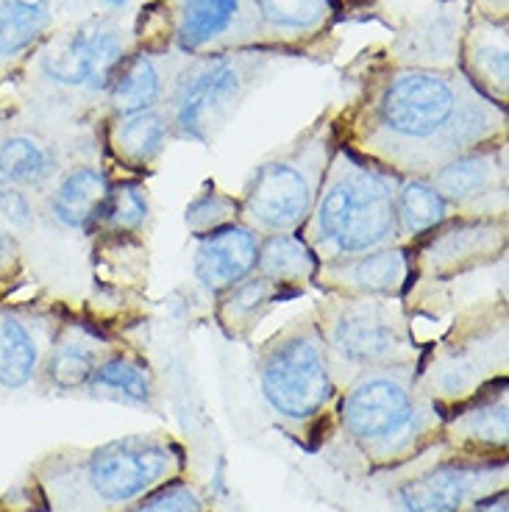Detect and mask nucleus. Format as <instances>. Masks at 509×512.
I'll return each mask as SVG.
<instances>
[{"label": "nucleus", "mask_w": 509, "mask_h": 512, "mask_svg": "<svg viewBox=\"0 0 509 512\" xmlns=\"http://www.w3.org/2000/svg\"><path fill=\"white\" fill-rule=\"evenodd\" d=\"M259 76V64L248 56L212 53L184 67L162 101L170 134L179 140L212 142L229 126L242 98Z\"/></svg>", "instance_id": "nucleus-8"}, {"label": "nucleus", "mask_w": 509, "mask_h": 512, "mask_svg": "<svg viewBox=\"0 0 509 512\" xmlns=\"http://www.w3.org/2000/svg\"><path fill=\"white\" fill-rule=\"evenodd\" d=\"M120 512H206V499L198 487L176 479Z\"/></svg>", "instance_id": "nucleus-33"}, {"label": "nucleus", "mask_w": 509, "mask_h": 512, "mask_svg": "<svg viewBox=\"0 0 509 512\" xmlns=\"http://www.w3.org/2000/svg\"><path fill=\"white\" fill-rule=\"evenodd\" d=\"M318 268V256L312 254V248L304 243V237L298 231L262 234L254 273L281 284V287L304 293L306 287L315 284Z\"/></svg>", "instance_id": "nucleus-24"}, {"label": "nucleus", "mask_w": 509, "mask_h": 512, "mask_svg": "<svg viewBox=\"0 0 509 512\" xmlns=\"http://www.w3.org/2000/svg\"><path fill=\"white\" fill-rule=\"evenodd\" d=\"M334 148L331 126L323 120L287 151L256 165L242 190V220L259 234L301 229L315 206Z\"/></svg>", "instance_id": "nucleus-7"}, {"label": "nucleus", "mask_w": 509, "mask_h": 512, "mask_svg": "<svg viewBox=\"0 0 509 512\" xmlns=\"http://www.w3.org/2000/svg\"><path fill=\"white\" fill-rule=\"evenodd\" d=\"M395 218H398V240L412 248L454 218V209L434 190L429 179L404 176L398 179V190H395Z\"/></svg>", "instance_id": "nucleus-25"}, {"label": "nucleus", "mask_w": 509, "mask_h": 512, "mask_svg": "<svg viewBox=\"0 0 509 512\" xmlns=\"http://www.w3.org/2000/svg\"><path fill=\"white\" fill-rule=\"evenodd\" d=\"M429 181L457 215L504 218L507 209V151L504 145H487L454 156L437 167Z\"/></svg>", "instance_id": "nucleus-13"}, {"label": "nucleus", "mask_w": 509, "mask_h": 512, "mask_svg": "<svg viewBox=\"0 0 509 512\" xmlns=\"http://www.w3.org/2000/svg\"><path fill=\"white\" fill-rule=\"evenodd\" d=\"M126 62L123 37L109 23H84L64 31L39 53V73L56 87L103 92Z\"/></svg>", "instance_id": "nucleus-11"}, {"label": "nucleus", "mask_w": 509, "mask_h": 512, "mask_svg": "<svg viewBox=\"0 0 509 512\" xmlns=\"http://www.w3.org/2000/svg\"><path fill=\"white\" fill-rule=\"evenodd\" d=\"M59 323L0 309V387L20 390L39 376Z\"/></svg>", "instance_id": "nucleus-18"}, {"label": "nucleus", "mask_w": 509, "mask_h": 512, "mask_svg": "<svg viewBox=\"0 0 509 512\" xmlns=\"http://www.w3.org/2000/svg\"><path fill=\"white\" fill-rule=\"evenodd\" d=\"M0 218H6L12 226H28L34 220V201L28 190L0 187Z\"/></svg>", "instance_id": "nucleus-34"}, {"label": "nucleus", "mask_w": 509, "mask_h": 512, "mask_svg": "<svg viewBox=\"0 0 509 512\" xmlns=\"http://www.w3.org/2000/svg\"><path fill=\"white\" fill-rule=\"evenodd\" d=\"M398 179L345 145L334 148L315 206L298 229L320 265L401 245L395 218Z\"/></svg>", "instance_id": "nucleus-4"}, {"label": "nucleus", "mask_w": 509, "mask_h": 512, "mask_svg": "<svg viewBox=\"0 0 509 512\" xmlns=\"http://www.w3.org/2000/svg\"><path fill=\"white\" fill-rule=\"evenodd\" d=\"M184 220H187V229H190L192 237L198 240V237H204L209 231L223 229V226H229V223L242 220L240 198H234V195H226V192L209 187V190L198 192V195L192 198V204L187 206V218Z\"/></svg>", "instance_id": "nucleus-31"}, {"label": "nucleus", "mask_w": 509, "mask_h": 512, "mask_svg": "<svg viewBox=\"0 0 509 512\" xmlns=\"http://www.w3.org/2000/svg\"><path fill=\"white\" fill-rule=\"evenodd\" d=\"M251 0H173V39L181 53L212 56L259 34Z\"/></svg>", "instance_id": "nucleus-14"}, {"label": "nucleus", "mask_w": 509, "mask_h": 512, "mask_svg": "<svg viewBox=\"0 0 509 512\" xmlns=\"http://www.w3.org/2000/svg\"><path fill=\"white\" fill-rule=\"evenodd\" d=\"M504 134V109L468 78L407 67L370 98L351 151L401 179H429L454 156L498 145Z\"/></svg>", "instance_id": "nucleus-1"}, {"label": "nucleus", "mask_w": 509, "mask_h": 512, "mask_svg": "<svg viewBox=\"0 0 509 512\" xmlns=\"http://www.w3.org/2000/svg\"><path fill=\"white\" fill-rule=\"evenodd\" d=\"M87 393L126 401V404H140V407H153L156 404V376H153L151 362L137 351L115 346L95 365Z\"/></svg>", "instance_id": "nucleus-23"}, {"label": "nucleus", "mask_w": 509, "mask_h": 512, "mask_svg": "<svg viewBox=\"0 0 509 512\" xmlns=\"http://www.w3.org/2000/svg\"><path fill=\"white\" fill-rule=\"evenodd\" d=\"M468 512H509L507 504V490H501V493H493V496H487L479 504H473Z\"/></svg>", "instance_id": "nucleus-36"}, {"label": "nucleus", "mask_w": 509, "mask_h": 512, "mask_svg": "<svg viewBox=\"0 0 509 512\" xmlns=\"http://www.w3.org/2000/svg\"><path fill=\"white\" fill-rule=\"evenodd\" d=\"M507 323L504 315L493 320H473L471 329L454 334L440 348L429 368H418L420 387L440 410L451 412L479 396L484 387L507 379Z\"/></svg>", "instance_id": "nucleus-9"}, {"label": "nucleus", "mask_w": 509, "mask_h": 512, "mask_svg": "<svg viewBox=\"0 0 509 512\" xmlns=\"http://www.w3.org/2000/svg\"><path fill=\"white\" fill-rule=\"evenodd\" d=\"M507 245L504 218H471L457 215L440 229L423 237L412 251V273L423 279H451L465 270L493 262Z\"/></svg>", "instance_id": "nucleus-12"}, {"label": "nucleus", "mask_w": 509, "mask_h": 512, "mask_svg": "<svg viewBox=\"0 0 509 512\" xmlns=\"http://www.w3.org/2000/svg\"><path fill=\"white\" fill-rule=\"evenodd\" d=\"M259 243L262 234L245 220L198 237V245L192 251V273L198 284L212 295H220L242 279H248L256 270Z\"/></svg>", "instance_id": "nucleus-17"}, {"label": "nucleus", "mask_w": 509, "mask_h": 512, "mask_svg": "<svg viewBox=\"0 0 509 512\" xmlns=\"http://www.w3.org/2000/svg\"><path fill=\"white\" fill-rule=\"evenodd\" d=\"M59 176V156L45 140L17 131L0 140V187L37 190Z\"/></svg>", "instance_id": "nucleus-26"}, {"label": "nucleus", "mask_w": 509, "mask_h": 512, "mask_svg": "<svg viewBox=\"0 0 509 512\" xmlns=\"http://www.w3.org/2000/svg\"><path fill=\"white\" fill-rule=\"evenodd\" d=\"M187 454L176 437L128 435L84 451H59L37 468L51 512H120L184 476Z\"/></svg>", "instance_id": "nucleus-2"}, {"label": "nucleus", "mask_w": 509, "mask_h": 512, "mask_svg": "<svg viewBox=\"0 0 509 512\" xmlns=\"http://www.w3.org/2000/svg\"><path fill=\"white\" fill-rule=\"evenodd\" d=\"M298 295H301L298 290L281 287L259 273H251L248 279L229 287L226 293L215 295L217 326L229 340H248L256 326L268 318L270 309L281 301L298 298Z\"/></svg>", "instance_id": "nucleus-21"}, {"label": "nucleus", "mask_w": 509, "mask_h": 512, "mask_svg": "<svg viewBox=\"0 0 509 512\" xmlns=\"http://www.w3.org/2000/svg\"><path fill=\"white\" fill-rule=\"evenodd\" d=\"M412 279L409 245H387L379 251L348 256L320 265L315 284L326 295H379L401 298Z\"/></svg>", "instance_id": "nucleus-15"}, {"label": "nucleus", "mask_w": 509, "mask_h": 512, "mask_svg": "<svg viewBox=\"0 0 509 512\" xmlns=\"http://www.w3.org/2000/svg\"><path fill=\"white\" fill-rule=\"evenodd\" d=\"M115 343L92 332L87 323H62L53 334L48 354L42 359L39 376L59 393L87 390L95 365L101 362Z\"/></svg>", "instance_id": "nucleus-19"}, {"label": "nucleus", "mask_w": 509, "mask_h": 512, "mask_svg": "<svg viewBox=\"0 0 509 512\" xmlns=\"http://www.w3.org/2000/svg\"><path fill=\"white\" fill-rule=\"evenodd\" d=\"M312 318L343 384L370 368L418 365L412 326L398 298L329 295Z\"/></svg>", "instance_id": "nucleus-6"}, {"label": "nucleus", "mask_w": 509, "mask_h": 512, "mask_svg": "<svg viewBox=\"0 0 509 512\" xmlns=\"http://www.w3.org/2000/svg\"><path fill=\"white\" fill-rule=\"evenodd\" d=\"M170 126L162 109L120 115L112 120L106 142L117 162L128 170H151L159 156L165 154L170 140Z\"/></svg>", "instance_id": "nucleus-22"}, {"label": "nucleus", "mask_w": 509, "mask_h": 512, "mask_svg": "<svg viewBox=\"0 0 509 512\" xmlns=\"http://www.w3.org/2000/svg\"><path fill=\"white\" fill-rule=\"evenodd\" d=\"M254 373L270 415L298 440L326 426L343 382L312 315L290 320L254 357Z\"/></svg>", "instance_id": "nucleus-5"}, {"label": "nucleus", "mask_w": 509, "mask_h": 512, "mask_svg": "<svg viewBox=\"0 0 509 512\" xmlns=\"http://www.w3.org/2000/svg\"><path fill=\"white\" fill-rule=\"evenodd\" d=\"M6 134H3V117H0V140H3Z\"/></svg>", "instance_id": "nucleus-37"}, {"label": "nucleus", "mask_w": 509, "mask_h": 512, "mask_svg": "<svg viewBox=\"0 0 509 512\" xmlns=\"http://www.w3.org/2000/svg\"><path fill=\"white\" fill-rule=\"evenodd\" d=\"M51 0H0V64L26 59L53 23Z\"/></svg>", "instance_id": "nucleus-27"}, {"label": "nucleus", "mask_w": 509, "mask_h": 512, "mask_svg": "<svg viewBox=\"0 0 509 512\" xmlns=\"http://www.w3.org/2000/svg\"><path fill=\"white\" fill-rule=\"evenodd\" d=\"M148 218H151L148 192L137 181H126V184H112V195L98 226L112 234H140Z\"/></svg>", "instance_id": "nucleus-30"}, {"label": "nucleus", "mask_w": 509, "mask_h": 512, "mask_svg": "<svg viewBox=\"0 0 509 512\" xmlns=\"http://www.w3.org/2000/svg\"><path fill=\"white\" fill-rule=\"evenodd\" d=\"M501 490H507L504 457L457 454L401 482L398 501L404 512H468Z\"/></svg>", "instance_id": "nucleus-10"}, {"label": "nucleus", "mask_w": 509, "mask_h": 512, "mask_svg": "<svg viewBox=\"0 0 509 512\" xmlns=\"http://www.w3.org/2000/svg\"><path fill=\"white\" fill-rule=\"evenodd\" d=\"M507 379L484 387L479 396L459 404L443 421V440L457 454L504 457L507 454Z\"/></svg>", "instance_id": "nucleus-16"}, {"label": "nucleus", "mask_w": 509, "mask_h": 512, "mask_svg": "<svg viewBox=\"0 0 509 512\" xmlns=\"http://www.w3.org/2000/svg\"><path fill=\"white\" fill-rule=\"evenodd\" d=\"M473 81L476 87L482 84L496 98H507V42L504 34L501 39H476L471 51Z\"/></svg>", "instance_id": "nucleus-32"}, {"label": "nucleus", "mask_w": 509, "mask_h": 512, "mask_svg": "<svg viewBox=\"0 0 509 512\" xmlns=\"http://www.w3.org/2000/svg\"><path fill=\"white\" fill-rule=\"evenodd\" d=\"M345 446L368 468H398L443 440L446 412L420 387L418 365L354 373L334 404Z\"/></svg>", "instance_id": "nucleus-3"}, {"label": "nucleus", "mask_w": 509, "mask_h": 512, "mask_svg": "<svg viewBox=\"0 0 509 512\" xmlns=\"http://www.w3.org/2000/svg\"><path fill=\"white\" fill-rule=\"evenodd\" d=\"M112 195V179L103 167L76 165L59 173L48 192V215L62 229L87 231L98 226Z\"/></svg>", "instance_id": "nucleus-20"}, {"label": "nucleus", "mask_w": 509, "mask_h": 512, "mask_svg": "<svg viewBox=\"0 0 509 512\" xmlns=\"http://www.w3.org/2000/svg\"><path fill=\"white\" fill-rule=\"evenodd\" d=\"M20 245L14 240L9 231L0 226V282L12 279L20 273Z\"/></svg>", "instance_id": "nucleus-35"}, {"label": "nucleus", "mask_w": 509, "mask_h": 512, "mask_svg": "<svg viewBox=\"0 0 509 512\" xmlns=\"http://www.w3.org/2000/svg\"><path fill=\"white\" fill-rule=\"evenodd\" d=\"M259 26L279 34H312L331 14V0H251Z\"/></svg>", "instance_id": "nucleus-29"}, {"label": "nucleus", "mask_w": 509, "mask_h": 512, "mask_svg": "<svg viewBox=\"0 0 509 512\" xmlns=\"http://www.w3.org/2000/svg\"><path fill=\"white\" fill-rule=\"evenodd\" d=\"M162 101H165V78L159 73L153 56L137 53L123 62L109 87V106L115 117L159 109Z\"/></svg>", "instance_id": "nucleus-28"}]
</instances>
